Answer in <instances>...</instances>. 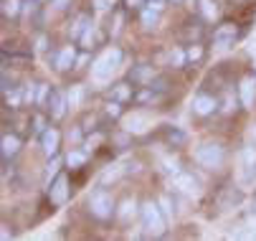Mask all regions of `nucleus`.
Listing matches in <instances>:
<instances>
[{
	"label": "nucleus",
	"mask_w": 256,
	"mask_h": 241,
	"mask_svg": "<svg viewBox=\"0 0 256 241\" xmlns=\"http://www.w3.org/2000/svg\"><path fill=\"white\" fill-rule=\"evenodd\" d=\"M196 162L200 168H208V170H216V168H221L224 160H226V152L221 145H216V142H203L200 148H196Z\"/></svg>",
	"instance_id": "f257e3e1"
},
{
	"label": "nucleus",
	"mask_w": 256,
	"mask_h": 241,
	"mask_svg": "<svg viewBox=\"0 0 256 241\" xmlns=\"http://www.w3.org/2000/svg\"><path fill=\"white\" fill-rule=\"evenodd\" d=\"M142 224H144V228H148V234H152V236H160L165 231L168 218L160 208V203H152V200L142 203Z\"/></svg>",
	"instance_id": "f03ea898"
},
{
	"label": "nucleus",
	"mask_w": 256,
	"mask_h": 241,
	"mask_svg": "<svg viewBox=\"0 0 256 241\" xmlns=\"http://www.w3.org/2000/svg\"><path fill=\"white\" fill-rule=\"evenodd\" d=\"M122 64V51L120 48H112L109 54H104L94 66H92V79L94 82H106V79H112L114 74V68Z\"/></svg>",
	"instance_id": "7ed1b4c3"
},
{
	"label": "nucleus",
	"mask_w": 256,
	"mask_h": 241,
	"mask_svg": "<svg viewBox=\"0 0 256 241\" xmlns=\"http://www.w3.org/2000/svg\"><path fill=\"white\" fill-rule=\"evenodd\" d=\"M89 214H92L94 218H99V221L112 218V214H114V198L109 196L104 188L94 190V193L89 196Z\"/></svg>",
	"instance_id": "20e7f679"
},
{
	"label": "nucleus",
	"mask_w": 256,
	"mask_h": 241,
	"mask_svg": "<svg viewBox=\"0 0 256 241\" xmlns=\"http://www.w3.org/2000/svg\"><path fill=\"white\" fill-rule=\"evenodd\" d=\"M236 36H238V28H236V23H221L216 28V33H213V44H216V48H228V46H234V41H236Z\"/></svg>",
	"instance_id": "39448f33"
},
{
	"label": "nucleus",
	"mask_w": 256,
	"mask_h": 241,
	"mask_svg": "<svg viewBox=\"0 0 256 241\" xmlns=\"http://www.w3.org/2000/svg\"><path fill=\"white\" fill-rule=\"evenodd\" d=\"M48 198H51L54 206H64V203L68 200V178H66L64 173H58L56 180L51 183V188H48Z\"/></svg>",
	"instance_id": "423d86ee"
},
{
	"label": "nucleus",
	"mask_w": 256,
	"mask_h": 241,
	"mask_svg": "<svg viewBox=\"0 0 256 241\" xmlns=\"http://www.w3.org/2000/svg\"><path fill=\"white\" fill-rule=\"evenodd\" d=\"M218 110V99L210 96V94H196L193 96V112L200 114V117H208Z\"/></svg>",
	"instance_id": "0eeeda50"
},
{
	"label": "nucleus",
	"mask_w": 256,
	"mask_h": 241,
	"mask_svg": "<svg viewBox=\"0 0 256 241\" xmlns=\"http://www.w3.org/2000/svg\"><path fill=\"white\" fill-rule=\"evenodd\" d=\"M46 107H48V112H51L54 120H61L66 114V107H68V96H64L61 92L51 89V96H48V104Z\"/></svg>",
	"instance_id": "6e6552de"
},
{
	"label": "nucleus",
	"mask_w": 256,
	"mask_h": 241,
	"mask_svg": "<svg viewBox=\"0 0 256 241\" xmlns=\"http://www.w3.org/2000/svg\"><path fill=\"white\" fill-rule=\"evenodd\" d=\"M58 142H61V132H58L56 127H48V130L41 134V148H44V152H46L48 158L58 152Z\"/></svg>",
	"instance_id": "1a4fd4ad"
},
{
	"label": "nucleus",
	"mask_w": 256,
	"mask_h": 241,
	"mask_svg": "<svg viewBox=\"0 0 256 241\" xmlns=\"http://www.w3.org/2000/svg\"><path fill=\"white\" fill-rule=\"evenodd\" d=\"M238 96H241V104L246 110L254 107V96H256V76H246L238 86Z\"/></svg>",
	"instance_id": "9d476101"
},
{
	"label": "nucleus",
	"mask_w": 256,
	"mask_h": 241,
	"mask_svg": "<svg viewBox=\"0 0 256 241\" xmlns=\"http://www.w3.org/2000/svg\"><path fill=\"white\" fill-rule=\"evenodd\" d=\"M74 64H76V48H74V46H64V48L56 54V61H54V66L58 68V72H68Z\"/></svg>",
	"instance_id": "9b49d317"
},
{
	"label": "nucleus",
	"mask_w": 256,
	"mask_h": 241,
	"mask_svg": "<svg viewBox=\"0 0 256 241\" xmlns=\"http://www.w3.org/2000/svg\"><path fill=\"white\" fill-rule=\"evenodd\" d=\"M175 186L182 190V193H188V196H196L198 193V180L188 173H178L175 176Z\"/></svg>",
	"instance_id": "f8f14e48"
},
{
	"label": "nucleus",
	"mask_w": 256,
	"mask_h": 241,
	"mask_svg": "<svg viewBox=\"0 0 256 241\" xmlns=\"http://www.w3.org/2000/svg\"><path fill=\"white\" fill-rule=\"evenodd\" d=\"M18 150H20V137L18 134H3V158L10 160V158L18 155Z\"/></svg>",
	"instance_id": "ddd939ff"
},
{
	"label": "nucleus",
	"mask_w": 256,
	"mask_h": 241,
	"mask_svg": "<svg viewBox=\"0 0 256 241\" xmlns=\"http://www.w3.org/2000/svg\"><path fill=\"white\" fill-rule=\"evenodd\" d=\"M124 130H127V132H134V134L144 132V130H148V117H144V114H140V112H134L132 117H127V122H124Z\"/></svg>",
	"instance_id": "4468645a"
},
{
	"label": "nucleus",
	"mask_w": 256,
	"mask_h": 241,
	"mask_svg": "<svg viewBox=\"0 0 256 241\" xmlns=\"http://www.w3.org/2000/svg\"><path fill=\"white\" fill-rule=\"evenodd\" d=\"M198 13L203 20H216L218 18V3L216 0H198Z\"/></svg>",
	"instance_id": "2eb2a0df"
},
{
	"label": "nucleus",
	"mask_w": 256,
	"mask_h": 241,
	"mask_svg": "<svg viewBox=\"0 0 256 241\" xmlns=\"http://www.w3.org/2000/svg\"><path fill=\"white\" fill-rule=\"evenodd\" d=\"M152 76H155V72H152V66H148V64H140L132 72V82H137V84H148V82H152Z\"/></svg>",
	"instance_id": "dca6fc26"
},
{
	"label": "nucleus",
	"mask_w": 256,
	"mask_h": 241,
	"mask_svg": "<svg viewBox=\"0 0 256 241\" xmlns=\"http://www.w3.org/2000/svg\"><path fill=\"white\" fill-rule=\"evenodd\" d=\"M89 26H92V18H89V16H79L74 23H71V38H76V41H79V38H82V33H84Z\"/></svg>",
	"instance_id": "f3484780"
},
{
	"label": "nucleus",
	"mask_w": 256,
	"mask_h": 241,
	"mask_svg": "<svg viewBox=\"0 0 256 241\" xmlns=\"http://www.w3.org/2000/svg\"><path fill=\"white\" fill-rule=\"evenodd\" d=\"M158 18H160V10H155V8H150V6L140 13V20H142L144 28H155V26H158Z\"/></svg>",
	"instance_id": "a211bd4d"
},
{
	"label": "nucleus",
	"mask_w": 256,
	"mask_h": 241,
	"mask_svg": "<svg viewBox=\"0 0 256 241\" xmlns=\"http://www.w3.org/2000/svg\"><path fill=\"white\" fill-rule=\"evenodd\" d=\"M241 200H244L241 190H234V188H228V190L224 193V198H221V206H224V208H234V206H238Z\"/></svg>",
	"instance_id": "6ab92c4d"
},
{
	"label": "nucleus",
	"mask_w": 256,
	"mask_h": 241,
	"mask_svg": "<svg viewBox=\"0 0 256 241\" xmlns=\"http://www.w3.org/2000/svg\"><path fill=\"white\" fill-rule=\"evenodd\" d=\"M20 6H23V0H3V16L16 18L20 13Z\"/></svg>",
	"instance_id": "aec40b11"
},
{
	"label": "nucleus",
	"mask_w": 256,
	"mask_h": 241,
	"mask_svg": "<svg viewBox=\"0 0 256 241\" xmlns=\"http://www.w3.org/2000/svg\"><path fill=\"white\" fill-rule=\"evenodd\" d=\"M186 140H188V137H186V132H182V130H178V127H170V130H168V142H170L172 148H180Z\"/></svg>",
	"instance_id": "412c9836"
},
{
	"label": "nucleus",
	"mask_w": 256,
	"mask_h": 241,
	"mask_svg": "<svg viewBox=\"0 0 256 241\" xmlns=\"http://www.w3.org/2000/svg\"><path fill=\"white\" fill-rule=\"evenodd\" d=\"M84 162H86V155L79 152V150H71V152L66 155V165H68V168H82Z\"/></svg>",
	"instance_id": "4be33fe9"
},
{
	"label": "nucleus",
	"mask_w": 256,
	"mask_h": 241,
	"mask_svg": "<svg viewBox=\"0 0 256 241\" xmlns=\"http://www.w3.org/2000/svg\"><path fill=\"white\" fill-rule=\"evenodd\" d=\"M94 36H96V30H94V26H89V28L82 33V38H79L82 48H86V51H89V48H94V41H96Z\"/></svg>",
	"instance_id": "5701e85b"
},
{
	"label": "nucleus",
	"mask_w": 256,
	"mask_h": 241,
	"mask_svg": "<svg viewBox=\"0 0 256 241\" xmlns=\"http://www.w3.org/2000/svg\"><path fill=\"white\" fill-rule=\"evenodd\" d=\"M186 54H188V61H190V64H200V61H203V56H206V51H203V46H200V44H193Z\"/></svg>",
	"instance_id": "b1692460"
},
{
	"label": "nucleus",
	"mask_w": 256,
	"mask_h": 241,
	"mask_svg": "<svg viewBox=\"0 0 256 241\" xmlns=\"http://www.w3.org/2000/svg\"><path fill=\"white\" fill-rule=\"evenodd\" d=\"M48 96H51V86L48 84H38V94H36V104L46 107L48 104Z\"/></svg>",
	"instance_id": "393cba45"
},
{
	"label": "nucleus",
	"mask_w": 256,
	"mask_h": 241,
	"mask_svg": "<svg viewBox=\"0 0 256 241\" xmlns=\"http://www.w3.org/2000/svg\"><path fill=\"white\" fill-rule=\"evenodd\" d=\"M186 61H188V54L182 51V48H172V51H170V64H172L175 68H180Z\"/></svg>",
	"instance_id": "a878e982"
},
{
	"label": "nucleus",
	"mask_w": 256,
	"mask_h": 241,
	"mask_svg": "<svg viewBox=\"0 0 256 241\" xmlns=\"http://www.w3.org/2000/svg\"><path fill=\"white\" fill-rule=\"evenodd\" d=\"M130 96H132V86H130L127 82H122V84L114 86V99H117V102H124V99H130Z\"/></svg>",
	"instance_id": "bb28decb"
},
{
	"label": "nucleus",
	"mask_w": 256,
	"mask_h": 241,
	"mask_svg": "<svg viewBox=\"0 0 256 241\" xmlns=\"http://www.w3.org/2000/svg\"><path fill=\"white\" fill-rule=\"evenodd\" d=\"M122 23H124V13H122V10H117V13H114V26L109 28V33H112V36H120Z\"/></svg>",
	"instance_id": "cd10ccee"
},
{
	"label": "nucleus",
	"mask_w": 256,
	"mask_h": 241,
	"mask_svg": "<svg viewBox=\"0 0 256 241\" xmlns=\"http://www.w3.org/2000/svg\"><path fill=\"white\" fill-rule=\"evenodd\" d=\"M79 102H82V86H74L68 92V107H76Z\"/></svg>",
	"instance_id": "c85d7f7f"
},
{
	"label": "nucleus",
	"mask_w": 256,
	"mask_h": 241,
	"mask_svg": "<svg viewBox=\"0 0 256 241\" xmlns=\"http://www.w3.org/2000/svg\"><path fill=\"white\" fill-rule=\"evenodd\" d=\"M106 114L109 117H120L122 114V104H120V102H109V104H106Z\"/></svg>",
	"instance_id": "c756f323"
},
{
	"label": "nucleus",
	"mask_w": 256,
	"mask_h": 241,
	"mask_svg": "<svg viewBox=\"0 0 256 241\" xmlns=\"http://www.w3.org/2000/svg\"><path fill=\"white\" fill-rule=\"evenodd\" d=\"M130 214H134V200H124V203H122L120 218H130Z\"/></svg>",
	"instance_id": "7c9ffc66"
},
{
	"label": "nucleus",
	"mask_w": 256,
	"mask_h": 241,
	"mask_svg": "<svg viewBox=\"0 0 256 241\" xmlns=\"http://www.w3.org/2000/svg\"><path fill=\"white\" fill-rule=\"evenodd\" d=\"M170 206H172V203H170V198H165V196H162V198H160V208H162V214H165V218H168V221L172 218V208H170Z\"/></svg>",
	"instance_id": "2f4dec72"
},
{
	"label": "nucleus",
	"mask_w": 256,
	"mask_h": 241,
	"mask_svg": "<svg viewBox=\"0 0 256 241\" xmlns=\"http://www.w3.org/2000/svg\"><path fill=\"white\" fill-rule=\"evenodd\" d=\"M48 127H46V122H44V117H33V132L36 134H44Z\"/></svg>",
	"instance_id": "473e14b6"
},
{
	"label": "nucleus",
	"mask_w": 256,
	"mask_h": 241,
	"mask_svg": "<svg viewBox=\"0 0 256 241\" xmlns=\"http://www.w3.org/2000/svg\"><path fill=\"white\" fill-rule=\"evenodd\" d=\"M82 130H84V127H74V130L68 132V142H71V145H79V142H82Z\"/></svg>",
	"instance_id": "72a5a7b5"
},
{
	"label": "nucleus",
	"mask_w": 256,
	"mask_h": 241,
	"mask_svg": "<svg viewBox=\"0 0 256 241\" xmlns=\"http://www.w3.org/2000/svg\"><path fill=\"white\" fill-rule=\"evenodd\" d=\"M162 165H165L162 170H165V173H170V176H178V173H180V170H178V162H175V160H162Z\"/></svg>",
	"instance_id": "f704fd0d"
},
{
	"label": "nucleus",
	"mask_w": 256,
	"mask_h": 241,
	"mask_svg": "<svg viewBox=\"0 0 256 241\" xmlns=\"http://www.w3.org/2000/svg\"><path fill=\"white\" fill-rule=\"evenodd\" d=\"M134 99H137V102H150V99H155V89H142Z\"/></svg>",
	"instance_id": "c9c22d12"
},
{
	"label": "nucleus",
	"mask_w": 256,
	"mask_h": 241,
	"mask_svg": "<svg viewBox=\"0 0 256 241\" xmlns=\"http://www.w3.org/2000/svg\"><path fill=\"white\" fill-rule=\"evenodd\" d=\"M150 89H155V92H165V89H168V82H165V79H155V82H150Z\"/></svg>",
	"instance_id": "e433bc0d"
},
{
	"label": "nucleus",
	"mask_w": 256,
	"mask_h": 241,
	"mask_svg": "<svg viewBox=\"0 0 256 241\" xmlns=\"http://www.w3.org/2000/svg\"><path fill=\"white\" fill-rule=\"evenodd\" d=\"M58 165H61V160H58V158L54 155V160L48 162V178H51V176H56V170H58Z\"/></svg>",
	"instance_id": "4c0bfd02"
},
{
	"label": "nucleus",
	"mask_w": 256,
	"mask_h": 241,
	"mask_svg": "<svg viewBox=\"0 0 256 241\" xmlns=\"http://www.w3.org/2000/svg\"><path fill=\"white\" fill-rule=\"evenodd\" d=\"M120 176V170H106V173H104V178H102V183H109V180H114Z\"/></svg>",
	"instance_id": "58836bf2"
},
{
	"label": "nucleus",
	"mask_w": 256,
	"mask_h": 241,
	"mask_svg": "<svg viewBox=\"0 0 256 241\" xmlns=\"http://www.w3.org/2000/svg\"><path fill=\"white\" fill-rule=\"evenodd\" d=\"M68 3H71V0H51V6H56L58 10H64V8H66Z\"/></svg>",
	"instance_id": "ea45409f"
},
{
	"label": "nucleus",
	"mask_w": 256,
	"mask_h": 241,
	"mask_svg": "<svg viewBox=\"0 0 256 241\" xmlns=\"http://www.w3.org/2000/svg\"><path fill=\"white\" fill-rule=\"evenodd\" d=\"M36 48H38V51H46V48H48V41H46V36H41V38H38V46H36Z\"/></svg>",
	"instance_id": "a19ab883"
},
{
	"label": "nucleus",
	"mask_w": 256,
	"mask_h": 241,
	"mask_svg": "<svg viewBox=\"0 0 256 241\" xmlns=\"http://www.w3.org/2000/svg\"><path fill=\"white\" fill-rule=\"evenodd\" d=\"M124 6H127V8H140L142 0H124Z\"/></svg>",
	"instance_id": "79ce46f5"
},
{
	"label": "nucleus",
	"mask_w": 256,
	"mask_h": 241,
	"mask_svg": "<svg viewBox=\"0 0 256 241\" xmlns=\"http://www.w3.org/2000/svg\"><path fill=\"white\" fill-rule=\"evenodd\" d=\"M0 236H3V241H8V236H13V234L8 231V224H3V234H0Z\"/></svg>",
	"instance_id": "37998d69"
},
{
	"label": "nucleus",
	"mask_w": 256,
	"mask_h": 241,
	"mask_svg": "<svg viewBox=\"0 0 256 241\" xmlns=\"http://www.w3.org/2000/svg\"><path fill=\"white\" fill-rule=\"evenodd\" d=\"M148 3H165V0H148Z\"/></svg>",
	"instance_id": "c03bdc74"
}]
</instances>
